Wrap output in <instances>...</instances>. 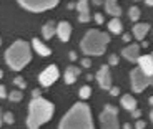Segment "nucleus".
I'll use <instances>...</instances> for the list:
<instances>
[{
  "mask_svg": "<svg viewBox=\"0 0 153 129\" xmlns=\"http://www.w3.org/2000/svg\"><path fill=\"white\" fill-rule=\"evenodd\" d=\"M123 129H131V124H128V122H126V124H123Z\"/></svg>",
  "mask_w": 153,
  "mask_h": 129,
  "instance_id": "nucleus-38",
  "label": "nucleus"
},
{
  "mask_svg": "<svg viewBox=\"0 0 153 129\" xmlns=\"http://www.w3.org/2000/svg\"><path fill=\"white\" fill-rule=\"evenodd\" d=\"M93 4H95V5H100V4H102V0H93Z\"/></svg>",
  "mask_w": 153,
  "mask_h": 129,
  "instance_id": "nucleus-39",
  "label": "nucleus"
},
{
  "mask_svg": "<svg viewBox=\"0 0 153 129\" xmlns=\"http://www.w3.org/2000/svg\"><path fill=\"white\" fill-rule=\"evenodd\" d=\"M13 83H15V86H19L20 89H25V88H27V83H25V80H23L22 76H17L15 80H13Z\"/></svg>",
  "mask_w": 153,
  "mask_h": 129,
  "instance_id": "nucleus-24",
  "label": "nucleus"
},
{
  "mask_svg": "<svg viewBox=\"0 0 153 129\" xmlns=\"http://www.w3.org/2000/svg\"><path fill=\"white\" fill-rule=\"evenodd\" d=\"M4 121L7 122V124H13V121H15V118H13V114L8 111V113L4 114Z\"/></svg>",
  "mask_w": 153,
  "mask_h": 129,
  "instance_id": "nucleus-25",
  "label": "nucleus"
},
{
  "mask_svg": "<svg viewBox=\"0 0 153 129\" xmlns=\"http://www.w3.org/2000/svg\"><path fill=\"white\" fill-rule=\"evenodd\" d=\"M0 98H7V89H5V86H2V84H0Z\"/></svg>",
  "mask_w": 153,
  "mask_h": 129,
  "instance_id": "nucleus-31",
  "label": "nucleus"
},
{
  "mask_svg": "<svg viewBox=\"0 0 153 129\" xmlns=\"http://www.w3.org/2000/svg\"><path fill=\"white\" fill-rule=\"evenodd\" d=\"M145 4L150 5V7H153V0H145Z\"/></svg>",
  "mask_w": 153,
  "mask_h": 129,
  "instance_id": "nucleus-36",
  "label": "nucleus"
},
{
  "mask_svg": "<svg viewBox=\"0 0 153 129\" xmlns=\"http://www.w3.org/2000/svg\"><path fill=\"white\" fill-rule=\"evenodd\" d=\"M128 17H130V20L137 22V20L140 18V8H138V7H131L130 12H128Z\"/></svg>",
  "mask_w": 153,
  "mask_h": 129,
  "instance_id": "nucleus-23",
  "label": "nucleus"
},
{
  "mask_svg": "<svg viewBox=\"0 0 153 129\" xmlns=\"http://www.w3.org/2000/svg\"><path fill=\"white\" fill-rule=\"evenodd\" d=\"M108 63H110V64H118V56H117V55H110Z\"/></svg>",
  "mask_w": 153,
  "mask_h": 129,
  "instance_id": "nucleus-28",
  "label": "nucleus"
},
{
  "mask_svg": "<svg viewBox=\"0 0 153 129\" xmlns=\"http://www.w3.org/2000/svg\"><path fill=\"white\" fill-rule=\"evenodd\" d=\"M53 104L45 98H32L30 106H28L27 126L28 129H37L38 126L45 124L53 116Z\"/></svg>",
  "mask_w": 153,
  "mask_h": 129,
  "instance_id": "nucleus-2",
  "label": "nucleus"
},
{
  "mask_svg": "<svg viewBox=\"0 0 153 129\" xmlns=\"http://www.w3.org/2000/svg\"><path fill=\"white\" fill-rule=\"evenodd\" d=\"M148 30H150L148 23H137L133 27V35L137 40H143L146 37V33H148Z\"/></svg>",
  "mask_w": 153,
  "mask_h": 129,
  "instance_id": "nucleus-16",
  "label": "nucleus"
},
{
  "mask_svg": "<svg viewBox=\"0 0 153 129\" xmlns=\"http://www.w3.org/2000/svg\"><path fill=\"white\" fill-rule=\"evenodd\" d=\"M57 33V27H55V22H47L42 28V35L45 40H50V38L53 37Z\"/></svg>",
  "mask_w": 153,
  "mask_h": 129,
  "instance_id": "nucleus-19",
  "label": "nucleus"
},
{
  "mask_svg": "<svg viewBox=\"0 0 153 129\" xmlns=\"http://www.w3.org/2000/svg\"><path fill=\"white\" fill-rule=\"evenodd\" d=\"M2 122H4V114H2V109H0V126H2Z\"/></svg>",
  "mask_w": 153,
  "mask_h": 129,
  "instance_id": "nucleus-37",
  "label": "nucleus"
},
{
  "mask_svg": "<svg viewBox=\"0 0 153 129\" xmlns=\"http://www.w3.org/2000/svg\"><path fill=\"white\" fill-rule=\"evenodd\" d=\"M22 98H23V93L20 91V89H13V91L8 95V99H10L12 103H19V101H22Z\"/></svg>",
  "mask_w": 153,
  "mask_h": 129,
  "instance_id": "nucleus-21",
  "label": "nucleus"
},
{
  "mask_svg": "<svg viewBox=\"0 0 153 129\" xmlns=\"http://www.w3.org/2000/svg\"><path fill=\"white\" fill-rule=\"evenodd\" d=\"M152 58H153V53H152Z\"/></svg>",
  "mask_w": 153,
  "mask_h": 129,
  "instance_id": "nucleus-46",
  "label": "nucleus"
},
{
  "mask_svg": "<svg viewBox=\"0 0 153 129\" xmlns=\"http://www.w3.org/2000/svg\"><path fill=\"white\" fill-rule=\"evenodd\" d=\"M105 8H107V13H110L113 18H118L122 15L120 5H117V2H113V0H105Z\"/></svg>",
  "mask_w": 153,
  "mask_h": 129,
  "instance_id": "nucleus-15",
  "label": "nucleus"
},
{
  "mask_svg": "<svg viewBox=\"0 0 153 129\" xmlns=\"http://www.w3.org/2000/svg\"><path fill=\"white\" fill-rule=\"evenodd\" d=\"M150 118H152V121H153V109H152V113H150Z\"/></svg>",
  "mask_w": 153,
  "mask_h": 129,
  "instance_id": "nucleus-42",
  "label": "nucleus"
},
{
  "mask_svg": "<svg viewBox=\"0 0 153 129\" xmlns=\"http://www.w3.org/2000/svg\"><path fill=\"white\" fill-rule=\"evenodd\" d=\"M146 122L142 121V119H137V124H135V129H145Z\"/></svg>",
  "mask_w": 153,
  "mask_h": 129,
  "instance_id": "nucleus-27",
  "label": "nucleus"
},
{
  "mask_svg": "<svg viewBox=\"0 0 153 129\" xmlns=\"http://www.w3.org/2000/svg\"><path fill=\"white\" fill-rule=\"evenodd\" d=\"M93 18H95V22L97 23H100V25H102V23H103V15H102V13H95V17H93Z\"/></svg>",
  "mask_w": 153,
  "mask_h": 129,
  "instance_id": "nucleus-29",
  "label": "nucleus"
},
{
  "mask_svg": "<svg viewBox=\"0 0 153 129\" xmlns=\"http://www.w3.org/2000/svg\"><path fill=\"white\" fill-rule=\"evenodd\" d=\"M110 95H111V96H118V95H120V88H111V89H110Z\"/></svg>",
  "mask_w": 153,
  "mask_h": 129,
  "instance_id": "nucleus-32",
  "label": "nucleus"
},
{
  "mask_svg": "<svg viewBox=\"0 0 153 129\" xmlns=\"http://www.w3.org/2000/svg\"><path fill=\"white\" fill-rule=\"evenodd\" d=\"M122 106L125 108L126 111H135V109H138L137 108V99L133 98L131 95H123L122 96Z\"/></svg>",
  "mask_w": 153,
  "mask_h": 129,
  "instance_id": "nucleus-18",
  "label": "nucleus"
},
{
  "mask_svg": "<svg viewBox=\"0 0 153 129\" xmlns=\"http://www.w3.org/2000/svg\"><path fill=\"white\" fill-rule=\"evenodd\" d=\"M78 95H80L82 99H88V98H90V95H92V88H90V86H82L80 91H78Z\"/></svg>",
  "mask_w": 153,
  "mask_h": 129,
  "instance_id": "nucleus-22",
  "label": "nucleus"
},
{
  "mask_svg": "<svg viewBox=\"0 0 153 129\" xmlns=\"http://www.w3.org/2000/svg\"><path fill=\"white\" fill-rule=\"evenodd\" d=\"M108 28H110L111 33H122L123 25H122V22H120V18H111L110 22H108Z\"/></svg>",
  "mask_w": 153,
  "mask_h": 129,
  "instance_id": "nucleus-20",
  "label": "nucleus"
},
{
  "mask_svg": "<svg viewBox=\"0 0 153 129\" xmlns=\"http://www.w3.org/2000/svg\"><path fill=\"white\" fill-rule=\"evenodd\" d=\"M70 60H72V61L76 60V53H75V51H70Z\"/></svg>",
  "mask_w": 153,
  "mask_h": 129,
  "instance_id": "nucleus-35",
  "label": "nucleus"
},
{
  "mask_svg": "<svg viewBox=\"0 0 153 129\" xmlns=\"http://www.w3.org/2000/svg\"><path fill=\"white\" fill-rule=\"evenodd\" d=\"M58 2H60V0H19V4L22 5L25 10L35 12V13L50 10V8H53Z\"/></svg>",
  "mask_w": 153,
  "mask_h": 129,
  "instance_id": "nucleus-6",
  "label": "nucleus"
},
{
  "mask_svg": "<svg viewBox=\"0 0 153 129\" xmlns=\"http://www.w3.org/2000/svg\"><path fill=\"white\" fill-rule=\"evenodd\" d=\"M58 129H95L90 108L85 103H76L62 118Z\"/></svg>",
  "mask_w": 153,
  "mask_h": 129,
  "instance_id": "nucleus-1",
  "label": "nucleus"
},
{
  "mask_svg": "<svg viewBox=\"0 0 153 129\" xmlns=\"http://www.w3.org/2000/svg\"><path fill=\"white\" fill-rule=\"evenodd\" d=\"M122 55L130 61H138V58H140V45L133 43V45L125 46V48L122 50Z\"/></svg>",
  "mask_w": 153,
  "mask_h": 129,
  "instance_id": "nucleus-12",
  "label": "nucleus"
},
{
  "mask_svg": "<svg viewBox=\"0 0 153 129\" xmlns=\"http://www.w3.org/2000/svg\"><path fill=\"white\" fill-rule=\"evenodd\" d=\"M135 2H140V0H135Z\"/></svg>",
  "mask_w": 153,
  "mask_h": 129,
  "instance_id": "nucleus-45",
  "label": "nucleus"
},
{
  "mask_svg": "<svg viewBox=\"0 0 153 129\" xmlns=\"http://www.w3.org/2000/svg\"><path fill=\"white\" fill-rule=\"evenodd\" d=\"M32 46H33V50L40 55V56H50V55H52V50L47 45H43L38 38H33V40H32Z\"/></svg>",
  "mask_w": 153,
  "mask_h": 129,
  "instance_id": "nucleus-14",
  "label": "nucleus"
},
{
  "mask_svg": "<svg viewBox=\"0 0 153 129\" xmlns=\"http://www.w3.org/2000/svg\"><path fill=\"white\" fill-rule=\"evenodd\" d=\"M0 45H2V38H0Z\"/></svg>",
  "mask_w": 153,
  "mask_h": 129,
  "instance_id": "nucleus-44",
  "label": "nucleus"
},
{
  "mask_svg": "<svg viewBox=\"0 0 153 129\" xmlns=\"http://www.w3.org/2000/svg\"><path fill=\"white\" fill-rule=\"evenodd\" d=\"M110 43V37L107 33L100 30H88L85 33V37L82 38L80 48L85 55H93V56H100L105 53L107 45Z\"/></svg>",
  "mask_w": 153,
  "mask_h": 129,
  "instance_id": "nucleus-4",
  "label": "nucleus"
},
{
  "mask_svg": "<svg viewBox=\"0 0 153 129\" xmlns=\"http://www.w3.org/2000/svg\"><path fill=\"white\" fill-rule=\"evenodd\" d=\"M58 76H60L58 68L55 64H50V66H47V68L38 75V81H40L42 86H50V84H53L55 81L58 80Z\"/></svg>",
  "mask_w": 153,
  "mask_h": 129,
  "instance_id": "nucleus-8",
  "label": "nucleus"
},
{
  "mask_svg": "<svg viewBox=\"0 0 153 129\" xmlns=\"http://www.w3.org/2000/svg\"><path fill=\"white\" fill-rule=\"evenodd\" d=\"M57 35L62 42H68L70 35H72V25L68 22H60L57 25Z\"/></svg>",
  "mask_w": 153,
  "mask_h": 129,
  "instance_id": "nucleus-13",
  "label": "nucleus"
},
{
  "mask_svg": "<svg viewBox=\"0 0 153 129\" xmlns=\"http://www.w3.org/2000/svg\"><path fill=\"white\" fill-rule=\"evenodd\" d=\"M117 108L113 104H107L100 114V122H102V129H120L118 126V118H117Z\"/></svg>",
  "mask_w": 153,
  "mask_h": 129,
  "instance_id": "nucleus-5",
  "label": "nucleus"
},
{
  "mask_svg": "<svg viewBox=\"0 0 153 129\" xmlns=\"http://www.w3.org/2000/svg\"><path fill=\"white\" fill-rule=\"evenodd\" d=\"M32 96H33V98H42V96H40V89H33V91H32Z\"/></svg>",
  "mask_w": 153,
  "mask_h": 129,
  "instance_id": "nucleus-33",
  "label": "nucleus"
},
{
  "mask_svg": "<svg viewBox=\"0 0 153 129\" xmlns=\"http://www.w3.org/2000/svg\"><path fill=\"white\" fill-rule=\"evenodd\" d=\"M123 40H125V42H130V40H131V35H130V33H125V35H123Z\"/></svg>",
  "mask_w": 153,
  "mask_h": 129,
  "instance_id": "nucleus-34",
  "label": "nucleus"
},
{
  "mask_svg": "<svg viewBox=\"0 0 153 129\" xmlns=\"http://www.w3.org/2000/svg\"><path fill=\"white\" fill-rule=\"evenodd\" d=\"M148 103H150V104H152V106H153V96H152V98L148 99Z\"/></svg>",
  "mask_w": 153,
  "mask_h": 129,
  "instance_id": "nucleus-40",
  "label": "nucleus"
},
{
  "mask_svg": "<svg viewBox=\"0 0 153 129\" xmlns=\"http://www.w3.org/2000/svg\"><path fill=\"white\" fill-rule=\"evenodd\" d=\"M130 83H131V89L135 93H142L150 84V80H148V76L142 71V68L137 66V68H133L130 71Z\"/></svg>",
  "mask_w": 153,
  "mask_h": 129,
  "instance_id": "nucleus-7",
  "label": "nucleus"
},
{
  "mask_svg": "<svg viewBox=\"0 0 153 129\" xmlns=\"http://www.w3.org/2000/svg\"><path fill=\"white\" fill-rule=\"evenodd\" d=\"M131 116H133L135 119H140V116H142V111H140V109H135V111H131Z\"/></svg>",
  "mask_w": 153,
  "mask_h": 129,
  "instance_id": "nucleus-30",
  "label": "nucleus"
},
{
  "mask_svg": "<svg viewBox=\"0 0 153 129\" xmlns=\"http://www.w3.org/2000/svg\"><path fill=\"white\" fill-rule=\"evenodd\" d=\"M97 81H98V84L103 89H111V73H110V68H108L107 64H103L98 70V73H97Z\"/></svg>",
  "mask_w": 153,
  "mask_h": 129,
  "instance_id": "nucleus-9",
  "label": "nucleus"
},
{
  "mask_svg": "<svg viewBox=\"0 0 153 129\" xmlns=\"http://www.w3.org/2000/svg\"><path fill=\"white\" fill-rule=\"evenodd\" d=\"M138 66L142 68V71L146 76H153V58L152 55H143V56L138 58Z\"/></svg>",
  "mask_w": 153,
  "mask_h": 129,
  "instance_id": "nucleus-10",
  "label": "nucleus"
},
{
  "mask_svg": "<svg viewBox=\"0 0 153 129\" xmlns=\"http://www.w3.org/2000/svg\"><path fill=\"white\" fill-rule=\"evenodd\" d=\"M80 75V68L78 66H68L65 71V83L67 84H73L76 81V76Z\"/></svg>",
  "mask_w": 153,
  "mask_h": 129,
  "instance_id": "nucleus-17",
  "label": "nucleus"
},
{
  "mask_svg": "<svg viewBox=\"0 0 153 129\" xmlns=\"http://www.w3.org/2000/svg\"><path fill=\"white\" fill-rule=\"evenodd\" d=\"M80 63H82V66H83V68H90V66H92V61H90V58H83Z\"/></svg>",
  "mask_w": 153,
  "mask_h": 129,
  "instance_id": "nucleus-26",
  "label": "nucleus"
},
{
  "mask_svg": "<svg viewBox=\"0 0 153 129\" xmlns=\"http://www.w3.org/2000/svg\"><path fill=\"white\" fill-rule=\"evenodd\" d=\"M2 76H4V71H2V70H0V78H2Z\"/></svg>",
  "mask_w": 153,
  "mask_h": 129,
  "instance_id": "nucleus-43",
  "label": "nucleus"
},
{
  "mask_svg": "<svg viewBox=\"0 0 153 129\" xmlns=\"http://www.w3.org/2000/svg\"><path fill=\"white\" fill-rule=\"evenodd\" d=\"M76 10H78V20L82 23L90 22V10H88V0H78L76 4Z\"/></svg>",
  "mask_w": 153,
  "mask_h": 129,
  "instance_id": "nucleus-11",
  "label": "nucleus"
},
{
  "mask_svg": "<svg viewBox=\"0 0 153 129\" xmlns=\"http://www.w3.org/2000/svg\"><path fill=\"white\" fill-rule=\"evenodd\" d=\"M32 60V50H30V45L23 40H17L13 42L8 50L5 51V61L7 64L10 66L13 71H20L30 63Z\"/></svg>",
  "mask_w": 153,
  "mask_h": 129,
  "instance_id": "nucleus-3",
  "label": "nucleus"
},
{
  "mask_svg": "<svg viewBox=\"0 0 153 129\" xmlns=\"http://www.w3.org/2000/svg\"><path fill=\"white\" fill-rule=\"evenodd\" d=\"M148 80H150V84H153V76H150Z\"/></svg>",
  "mask_w": 153,
  "mask_h": 129,
  "instance_id": "nucleus-41",
  "label": "nucleus"
},
{
  "mask_svg": "<svg viewBox=\"0 0 153 129\" xmlns=\"http://www.w3.org/2000/svg\"><path fill=\"white\" fill-rule=\"evenodd\" d=\"M113 2H117V0H113Z\"/></svg>",
  "mask_w": 153,
  "mask_h": 129,
  "instance_id": "nucleus-47",
  "label": "nucleus"
}]
</instances>
